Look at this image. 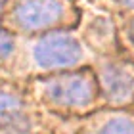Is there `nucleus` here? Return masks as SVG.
<instances>
[{
  "instance_id": "obj_3",
  "label": "nucleus",
  "mask_w": 134,
  "mask_h": 134,
  "mask_svg": "<svg viewBox=\"0 0 134 134\" xmlns=\"http://www.w3.org/2000/svg\"><path fill=\"white\" fill-rule=\"evenodd\" d=\"M65 17L63 0H19L14 8V21L23 31H42L58 25Z\"/></svg>"
},
{
  "instance_id": "obj_8",
  "label": "nucleus",
  "mask_w": 134,
  "mask_h": 134,
  "mask_svg": "<svg viewBox=\"0 0 134 134\" xmlns=\"http://www.w3.org/2000/svg\"><path fill=\"white\" fill-rule=\"evenodd\" d=\"M123 2H125L126 6H132V8H134V0H123Z\"/></svg>"
},
{
  "instance_id": "obj_4",
  "label": "nucleus",
  "mask_w": 134,
  "mask_h": 134,
  "mask_svg": "<svg viewBox=\"0 0 134 134\" xmlns=\"http://www.w3.org/2000/svg\"><path fill=\"white\" fill-rule=\"evenodd\" d=\"M100 84L105 98L113 103L129 102L134 96V75L126 65L107 63L100 73Z\"/></svg>"
},
{
  "instance_id": "obj_9",
  "label": "nucleus",
  "mask_w": 134,
  "mask_h": 134,
  "mask_svg": "<svg viewBox=\"0 0 134 134\" xmlns=\"http://www.w3.org/2000/svg\"><path fill=\"white\" fill-rule=\"evenodd\" d=\"M132 36H134V21H132Z\"/></svg>"
},
{
  "instance_id": "obj_6",
  "label": "nucleus",
  "mask_w": 134,
  "mask_h": 134,
  "mask_svg": "<svg viewBox=\"0 0 134 134\" xmlns=\"http://www.w3.org/2000/svg\"><path fill=\"white\" fill-rule=\"evenodd\" d=\"M96 134H134V121L125 115H115L107 119Z\"/></svg>"
},
{
  "instance_id": "obj_1",
  "label": "nucleus",
  "mask_w": 134,
  "mask_h": 134,
  "mask_svg": "<svg viewBox=\"0 0 134 134\" xmlns=\"http://www.w3.org/2000/svg\"><path fill=\"white\" fill-rule=\"evenodd\" d=\"M40 94L46 102L58 107L67 109H84L90 107L98 94L96 79L88 71L75 73H59V75L46 77L38 82Z\"/></svg>"
},
{
  "instance_id": "obj_2",
  "label": "nucleus",
  "mask_w": 134,
  "mask_h": 134,
  "mask_svg": "<svg viewBox=\"0 0 134 134\" xmlns=\"http://www.w3.org/2000/svg\"><path fill=\"white\" fill-rule=\"evenodd\" d=\"M33 54L36 65L42 69H63L81 62L82 48L69 33H52L36 42Z\"/></svg>"
},
{
  "instance_id": "obj_5",
  "label": "nucleus",
  "mask_w": 134,
  "mask_h": 134,
  "mask_svg": "<svg viewBox=\"0 0 134 134\" xmlns=\"http://www.w3.org/2000/svg\"><path fill=\"white\" fill-rule=\"evenodd\" d=\"M27 121L25 103L19 96L0 90V134H23Z\"/></svg>"
},
{
  "instance_id": "obj_10",
  "label": "nucleus",
  "mask_w": 134,
  "mask_h": 134,
  "mask_svg": "<svg viewBox=\"0 0 134 134\" xmlns=\"http://www.w3.org/2000/svg\"><path fill=\"white\" fill-rule=\"evenodd\" d=\"M2 2H4V0H0V4H2Z\"/></svg>"
},
{
  "instance_id": "obj_7",
  "label": "nucleus",
  "mask_w": 134,
  "mask_h": 134,
  "mask_svg": "<svg viewBox=\"0 0 134 134\" xmlns=\"http://www.w3.org/2000/svg\"><path fill=\"white\" fill-rule=\"evenodd\" d=\"M14 44H15L14 36L6 31V29H2V25H0V59H6L14 52Z\"/></svg>"
}]
</instances>
